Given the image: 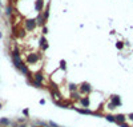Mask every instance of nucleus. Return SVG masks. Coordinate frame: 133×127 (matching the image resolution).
<instances>
[{
	"instance_id": "f257e3e1",
	"label": "nucleus",
	"mask_w": 133,
	"mask_h": 127,
	"mask_svg": "<svg viewBox=\"0 0 133 127\" xmlns=\"http://www.w3.org/2000/svg\"><path fill=\"white\" fill-rule=\"evenodd\" d=\"M40 53L39 52H28L27 56H25V63L27 64H36L39 60H40Z\"/></svg>"
},
{
	"instance_id": "f03ea898",
	"label": "nucleus",
	"mask_w": 133,
	"mask_h": 127,
	"mask_svg": "<svg viewBox=\"0 0 133 127\" xmlns=\"http://www.w3.org/2000/svg\"><path fill=\"white\" fill-rule=\"evenodd\" d=\"M37 23H36V19H25L24 20V30L27 32H32L36 30Z\"/></svg>"
},
{
	"instance_id": "7ed1b4c3",
	"label": "nucleus",
	"mask_w": 133,
	"mask_h": 127,
	"mask_svg": "<svg viewBox=\"0 0 133 127\" xmlns=\"http://www.w3.org/2000/svg\"><path fill=\"white\" fill-rule=\"evenodd\" d=\"M39 47H40L41 52H45V51L49 48V43H48L47 39H45V35H41L40 38H39Z\"/></svg>"
},
{
	"instance_id": "20e7f679",
	"label": "nucleus",
	"mask_w": 133,
	"mask_h": 127,
	"mask_svg": "<svg viewBox=\"0 0 133 127\" xmlns=\"http://www.w3.org/2000/svg\"><path fill=\"white\" fill-rule=\"evenodd\" d=\"M90 91H92V86H90L89 83H81L80 86H79V92H80V94L88 95Z\"/></svg>"
},
{
	"instance_id": "39448f33",
	"label": "nucleus",
	"mask_w": 133,
	"mask_h": 127,
	"mask_svg": "<svg viewBox=\"0 0 133 127\" xmlns=\"http://www.w3.org/2000/svg\"><path fill=\"white\" fill-rule=\"evenodd\" d=\"M36 23H37L39 27H44V25L47 24V20L44 19L43 12H39V13H37V16H36Z\"/></svg>"
},
{
	"instance_id": "423d86ee",
	"label": "nucleus",
	"mask_w": 133,
	"mask_h": 127,
	"mask_svg": "<svg viewBox=\"0 0 133 127\" xmlns=\"http://www.w3.org/2000/svg\"><path fill=\"white\" fill-rule=\"evenodd\" d=\"M35 11L36 12H43L44 11V0H35Z\"/></svg>"
},
{
	"instance_id": "0eeeda50",
	"label": "nucleus",
	"mask_w": 133,
	"mask_h": 127,
	"mask_svg": "<svg viewBox=\"0 0 133 127\" xmlns=\"http://www.w3.org/2000/svg\"><path fill=\"white\" fill-rule=\"evenodd\" d=\"M13 12H15V11H13V5L8 3V5L5 7V16H7V18H12Z\"/></svg>"
},
{
	"instance_id": "6e6552de",
	"label": "nucleus",
	"mask_w": 133,
	"mask_h": 127,
	"mask_svg": "<svg viewBox=\"0 0 133 127\" xmlns=\"http://www.w3.org/2000/svg\"><path fill=\"white\" fill-rule=\"evenodd\" d=\"M111 100H112V104L115 107L121 106V100H120V96H118V95H113V96L111 98Z\"/></svg>"
},
{
	"instance_id": "1a4fd4ad",
	"label": "nucleus",
	"mask_w": 133,
	"mask_h": 127,
	"mask_svg": "<svg viewBox=\"0 0 133 127\" xmlns=\"http://www.w3.org/2000/svg\"><path fill=\"white\" fill-rule=\"evenodd\" d=\"M33 79H35V80H37V82H40V83H43V80H44L43 72H41V71L35 72V74H33Z\"/></svg>"
},
{
	"instance_id": "9d476101",
	"label": "nucleus",
	"mask_w": 133,
	"mask_h": 127,
	"mask_svg": "<svg viewBox=\"0 0 133 127\" xmlns=\"http://www.w3.org/2000/svg\"><path fill=\"white\" fill-rule=\"evenodd\" d=\"M80 103H81V106H83V107H89L90 100H89L88 96H83V98H80Z\"/></svg>"
},
{
	"instance_id": "9b49d317",
	"label": "nucleus",
	"mask_w": 133,
	"mask_h": 127,
	"mask_svg": "<svg viewBox=\"0 0 133 127\" xmlns=\"http://www.w3.org/2000/svg\"><path fill=\"white\" fill-rule=\"evenodd\" d=\"M116 123H118V125H120V123H124L125 122V115H123V114H120V115H116Z\"/></svg>"
},
{
	"instance_id": "f8f14e48",
	"label": "nucleus",
	"mask_w": 133,
	"mask_h": 127,
	"mask_svg": "<svg viewBox=\"0 0 133 127\" xmlns=\"http://www.w3.org/2000/svg\"><path fill=\"white\" fill-rule=\"evenodd\" d=\"M80 92H79V90L77 91H72L71 92V98H72V99H75V100H80Z\"/></svg>"
},
{
	"instance_id": "ddd939ff",
	"label": "nucleus",
	"mask_w": 133,
	"mask_h": 127,
	"mask_svg": "<svg viewBox=\"0 0 133 127\" xmlns=\"http://www.w3.org/2000/svg\"><path fill=\"white\" fill-rule=\"evenodd\" d=\"M25 35H27V31H25L24 30V28H21V30H19L18 31V35H16V36H18V38H25Z\"/></svg>"
},
{
	"instance_id": "4468645a",
	"label": "nucleus",
	"mask_w": 133,
	"mask_h": 127,
	"mask_svg": "<svg viewBox=\"0 0 133 127\" xmlns=\"http://www.w3.org/2000/svg\"><path fill=\"white\" fill-rule=\"evenodd\" d=\"M68 88H69L71 92H72V91H77V90H79V86H77V84H75V83H71Z\"/></svg>"
},
{
	"instance_id": "2eb2a0df",
	"label": "nucleus",
	"mask_w": 133,
	"mask_h": 127,
	"mask_svg": "<svg viewBox=\"0 0 133 127\" xmlns=\"http://www.w3.org/2000/svg\"><path fill=\"white\" fill-rule=\"evenodd\" d=\"M60 68L63 70V71H67V62L64 60V59H63V60H60Z\"/></svg>"
},
{
	"instance_id": "dca6fc26",
	"label": "nucleus",
	"mask_w": 133,
	"mask_h": 127,
	"mask_svg": "<svg viewBox=\"0 0 133 127\" xmlns=\"http://www.w3.org/2000/svg\"><path fill=\"white\" fill-rule=\"evenodd\" d=\"M124 46H125L124 42H117V43H116V48L117 50H124Z\"/></svg>"
},
{
	"instance_id": "f3484780",
	"label": "nucleus",
	"mask_w": 133,
	"mask_h": 127,
	"mask_svg": "<svg viewBox=\"0 0 133 127\" xmlns=\"http://www.w3.org/2000/svg\"><path fill=\"white\" fill-rule=\"evenodd\" d=\"M0 125L8 126V125H9V120H8V119H5V118H1V119H0Z\"/></svg>"
},
{
	"instance_id": "a211bd4d",
	"label": "nucleus",
	"mask_w": 133,
	"mask_h": 127,
	"mask_svg": "<svg viewBox=\"0 0 133 127\" xmlns=\"http://www.w3.org/2000/svg\"><path fill=\"white\" fill-rule=\"evenodd\" d=\"M106 120H109V122H116V118L115 116H112V115H106Z\"/></svg>"
},
{
	"instance_id": "6ab92c4d",
	"label": "nucleus",
	"mask_w": 133,
	"mask_h": 127,
	"mask_svg": "<svg viewBox=\"0 0 133 127\" xmlns=\"http://www.w3.org/2000/svg\"><path fill=\"white\" fill-rule=\"evenodd\" d=\"M41 33H43V35H47V33H48V28H47V25L41 27Z\"/></svg>"
},
{
	"instance_id": "aec40b11",
	"label": "nucleus",
	"mask_w": 133,
	"mask_h": 127,
	"mask_svg": "<svg viewBox=\"0 0 133 127\" xmlns=\"http://www.w3.org/2000/svg\"><path fill=\"white\" fill-rule=\"evenodd\" d=\"M23 114H24L25 116H28V115H29V111H28V110L25 108V110H23Z\"/></svg>"
},
{
	"instance_id": "412c9836",
	"label": "nucleus",
	"mask_w": 133,
	"mask_h": 127,
	"mask_svg": "<svg viewBox=\"0 0 133 127\" xmlns=\"http://www.w3.org/2000/svg\"><path fill=\"white\" fill-rule=\"evenodd\" d=\"M120 126H121V127H129V126H128V125H126V123H125V122H124V123H120Z\"/></svg>"
},
{
	"instance_id": "4be33fe9",
	"label": "nucleus",
	"mask_w": 133,
	"mask_h": 127,
	"mask_svg": "<svg viewBox=\"0 0 133 127\" xmlns=\"http://www.w3.org/2000/svg\"><path fill=\"white\" fill-rule=\"evenodd\" d=\"M13 1H15V0H8V3H9V4H12Z\"/></svg>"
},
{
	"instance_id": "5701e85b",
	"label": "nucleus",
	"mask_w": 133,
	"mask_h": 127,
	"mask_svg": "<svg viewBox=\"0 0 133 127\" xmlns=\"http://www.w3.org/2000/svg\"><path fill=\"white\" fill-rule=\"evenodd\" d=\"M129 118H131V119L133 120V114H129Z\"/></svg>"
},
{
	"instance_id": "b1692460",
	"label": "nucleus",
	"mask_w": 133,
	"mask_h": 127,
	"mask_svg": "<svg viewBox=\"0 0 133 127\" xmlns=\"http://www.w3.org/2000/svg\"><path fill=\"white\" fill-rule=\"evenodd\" d=\"M0 39H3V33H1V31H0Z\"/></svg>"
},
{
	"instance_id": "393cba45",
	"label": "nucleus",
	"mask_w": 133,
	"mask_h": 127,
	"mask_svg": "<svg viewBox=\"0 0 133 127\" xmlns=\"http://www.w3.org/2000/svg\"><path fill=\"white\" fill-rule=\"evenodd\" d=\"M0 8H1V0H0Z\"/></svg>"
}]
</instances>
